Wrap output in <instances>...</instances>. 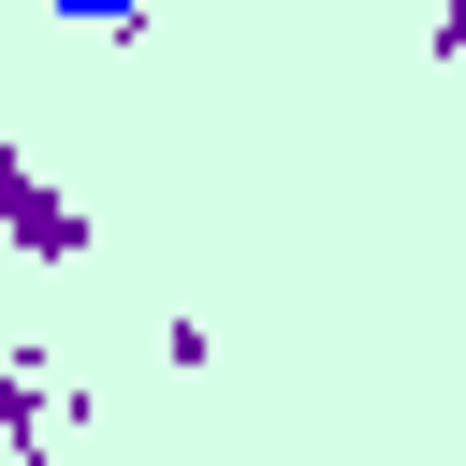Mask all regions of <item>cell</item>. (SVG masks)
Segmentation results:
<instances>
[{
	"label": "cell",
	"instance_id": "obj_1",
	"mask_svg": "<svg viewBox=\"0 0 466 466\" xmlns=\"http://www.w3.org/2000/svg\"><path fill=\"white\" fill-rule=\"evenodd\" d=\"M58 15H73V29H131L146 0H58Z\"/></svg>",
	"mask_w": 466,
	"mask_h": 466
}]
</instances>
